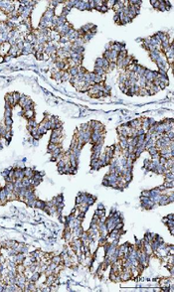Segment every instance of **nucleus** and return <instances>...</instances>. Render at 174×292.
Wrapping results in <instances>:
<instances>
[{"label": "nucleus", "mask_w": 174, "mask_h": 292, "mask_svg": "<svg viewBox=\"0 0 174 292\" xmlns=\"http://www.w3.org/2000/svg\"><path fill=\"white\" fill-rule=\"evenodd\" d=\"M11 114H12V108L11 107H8V108H5V117H11Z\"/></svg>", "instance_id": "423d86ee"}, {"label": "nucleus", "mask_w": 174, "mask_h": 292, "mask_svg": "<svg viewBox=\"0 0 174 292\" xmlns=\"http://www.w3.org/2000/svg\"><path fill=\"white\" fill-rule=\"evenodd\" d=\"M167 219H168V220H173V215H169Z\"/></svg>", "instance_id": "6e6552de"}, {"label": "nucleus", "mask_w": 174, "mask_h": 292, "mask_svg": "<svg viewBox=\"0 0 174 292\" xmlns=\"http://www.w3.org/2000/svg\"><path fill=\"white\" fill-rule=\"evenodd\" d=\"M35 207L38 208V209H40V210H44V208L46 207V203H45V202H42V201H38V200H36Z\"/></svg>", "instance_id": "20e7f679"}, {"label": "nucleus", "mask_w": 174, "mask_h": 292, "mask_svg": "<svg viewBox=\"0 0 174 292\" xmlns=\"http://www.w3.org/2000/svg\"><path fill=\"white\" fill-rule=\"evenodd\" d=\"M24 116L30 120V119H34V116H35V112H34V109H28V110H24Z\"/></svg>", "instance_id": "f257e3e1"}, {"label": "nucleus", "mask_w": 174, "mask_h": 292, "mask_svg": "<svg viewBox=\"0 0 174 292\" xmlns=\"http://www.w3.org/2000/svg\"><path fill=\"white\" fill-rule=\"evenodd\" d=\"M12 95H13V99H14V103H15V105H17V104L19 103V100H20V98H21V94H20L19 92H13Z\"/></svg>", "instance_id": "39448f33"}, {"label": "nucleus", "mask_w": 174, "mask_h": 292, "mask_svg": "<svg viewBox=\"0 0 174 292\" xmlns=\"http://www.w3.org/2000/svg\"><path fill=\"white\" fill-rule=\"evenodd\" d=\"M5 101H6L7 104H9L11 106H15V103H14V99H13L12 93H8V94H6V96H5Z\"/></svg>", "instance_id": "f03ea898"}, {"label": "nucleus", "mask_w": 174, "mask_h": 292, "mask_svg": "<svg viewBox=\"0 0 174 292\" xmlns=\"http://www.w3.org/2000/svg\"><path fill=\"white\" fill-rule=\"evenodd\" d=\"M12 119L11 117H5V126H11L12 125Z\"/></svg>", "instance_id": "0eeeda50"}, {"label": "nucleus", "mask_w": 174, "mask_h": 292, "mask_svg": "<svg viewBox=\"0 0 174 292\" xmlns=\"http://www.w3.org/2000/svg\"><path fill=\"white\" fill-rule=\"evenodd\" d=\"M61 145L60 144H56V143H51L50 142V144L48 145V151L49 152H53L54 150H56L58 147H60Z\"/></svg>", "instance_id": "7ed1b4c3"}]
</instances>
